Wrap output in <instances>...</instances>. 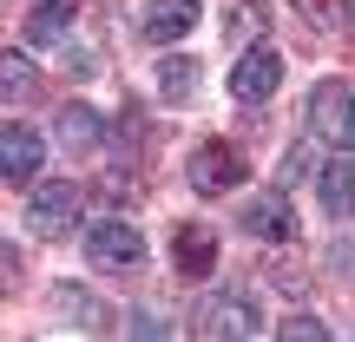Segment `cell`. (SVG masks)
I'll return each mask as SVG.
<instances>
[{
    "label": "cell",
    "mask_w": 355,
    "mask_h": 342,
    "mask_svg": "<svg viewBox=\"0 0 355 342\" xmlns=\"http://www.w3.org/2000/svg\"><path fill=\"white\" fill-rule=\"evenodd\" d=\"M184 171H191V185H198L204 198H230V191L250 178V158H243L237 145H224V139H204Z\"/></svg>",
    "instance_id": "obj_1"
},
{
    "label": "cell",
    "mask_w": 355,
    "mask_h": 342,
    "mask_svg": "<svg viewBox=\"0 0 355 342\" xmlns=\"http://www.w3.org/2000/svg\"><path fill=\"white\" fill-rule=\"evenodd\" d=\"M79 211H86V191L79 185H40L33 198H26V230H33V237H73Z\"/></svg>",
    "instance_id": "obj_2"
},
{
    "label": "cell",
    "mask_w": 355,
    "mask_h": 342,
    "mask_svg": "<svg viewBox=\"0 0 355 342\" xmlns=\"http://www.w3.org/2000/svg\"><path fill=\"white\" fill-rule=\"evenodd\" d=\"M309 132H316L322 145H336V152H349L355 145V92L349 86H316L309 92Z\"/></svg>",
    "instance_id": "obj_3"
},
{
    "label": "cell",
    "mask_w": 355,
    "mask_h": 342,
    "mask_svg": "<svg viewBox=\"0 0 355 342\" xmlns=\"http://www.w3.org/2000/svg\"><path fill=\"white\" fill-rule=\"evenodd\" d=\"M277 86H283V60H277L270 46H250L237 66H230V92H237L243 105H263Z\"/></svg>",
    "instance_id": "obj_4"
},
{
    "label": "cell",
    "mask_w": 355,
    "mask_h": 342,
    "mask_svg": "<svg viewBox=\"0 0 355 342\" xmlns=\"http://www.w3.org/2000/svg\"><path fill=\"white\" fill-rule=\"evenodd\" d=\"M171 270L191 283H204L217 270V230L211 224H178L171 230Z\"/></svg>",
    "instance_id": "obj_5"
},
{
    "label": "cell",
    "mask_w": 355,
    "mask_h": 342,
    "mask_svg": "<svg viewBox=\"0 0 355 342\" xmlns=\"http://www.w3.org/2000/svg\"><path fill=\"white\" fill-rule=\"evenodd\" d=\"M86 257L99 270H132L145 257V243H139V230H132V224H92L86 230Z\"/></svg>",
    "instance_id": "obj_6"
},
{
    "label": "cell",
    "mask_w": 355,
    "mask_h": 342,
    "mask_svg": "<svg viewBox=\"0 0 355 342\" xmlns=\"http://www.w3.org/2000/svg\"><path fill=\"white\" fill-rule=\"evenodd\" d=\"M40 158H46L40 132H26V126H7V132H0V171H7V185H13V191L40 178Z\"/></svg>",
    "instance_id": "obj_7"
},
{
    "label": "cell",
    "mask_w": 355,
    "mask_h": 342,
    "mask_svg": "<svg viewBox=\"0 0 355 342\" xmlns=\"http://www.w3.org/2000/svg\"><path fill=\"white\" fill-rule=\"evenodd\" d=\"M243 230H250V237H270V243H290L296 237V211H290V198H250L243 204Z\"/></svg>",
    "instance_id": "obj_8"
},
{
    "label": "cell",
    "mask_w": 355,
    "mask_h": 342,
    "mask_svg": "<svg viewBox=\"0 0 355 342\" xmlns=\"http://www.w3.org/2000/svg\"><path fill=\"white\" fill-rule=\"evenodd\" d=\"M73 13H79V0H40V7L26 13L20 40H26V46H60L66 26H73Z\"/></svg>",
    "instance_id": "obj_9"
},
{
    "label": "cell",
    "mask_w": 355,
    "mask_h": 342,
    "mask_svg": "<svg viewBox=\"0 0 355 342\" xmlns=\"http://www.w3.org/2000/svg\"><path fill=\"white\" fill-rule=\"evenodd\" d=\"M204 336H217V342H243V336H257V309L250 303H224V296H217V303H204Z\"/></svg>",
    "instance_id": "obj_10"
},
{
    "label": "cell",
    "mask_w": 355,
    "mask_h": 342,
    "mask_svg": "<svg viewBox=\"0 0 355 342\" xmlns=\"http://www.w3.org/2000/svg\"><path fill=\"white\" fill-rule=\"evenodd\" d=\"M316 191H322V211L329 217H355V158H329Z\"/></svg>",
    "instance_id": "obj_11"
},
{
    "label": "cell",
    "mask_w": 355,
    "mask_h": 342,
    "mask_svg": "<svg viewBox=\"0 0 355 342\" xmlns=\"http://www.w3.org/2000/svg\"><path fill=\"white\" fill-rule=\"evenodd\" d=\"M198 26V0H152L145 7V40H184Z\"/></svg>",
    "instance_id": "obj_12"
},
{
    "label": "cell",
    "mask_w": 355,
    "mask_h": 342,
    "mask_svg": "<svg viewBox=\"0 0 355 342\" xmlns=\"http://www.w3.org/2000/svg\"><path fill=\"white\" fill-rule=\"evenodd\" d=\"M60 139L79 145V152L99 145V112H92V105H60Z\"/></svg>",
    "instance_id": "obj_13"
},
{
    "label": "cell",
    "mask_w": 355,
    "mask_h": 342,
    "mask_svg": "<svg viewBox=\"0 0 355 342\" xmlns=\"http://www.w3.org/2000/svg\"><path fill=\"white\" fill-rule=\"evenodd\" d=\"M191 86H198V60H165L158 66V92L165 99H191Z\"/></svg>",
    "instance_id": "obj_14"
},
{
    "label": "cell",
    "mask_w": 355,
    "mask_h": 342,
    "mask_svg": "<svg viewBox=\"0 0 355 342\" xmlns=\"http://www.w3.org/2000/svg\"><path fill=\"white\" fill-rule=\"evenodd\" d=\"M0 73H7V92H13V99H33V92H40V73L20 60V53H7V60H0Z\"/></svg>",
    "instance_id": "obj_15"
},
{
    "label": "cell",
    "mask_w": 355,
    "mask_h": 342,
    "mask_svg": "<svg viewBox=\"0 0 355 342\" xmlns=\"http://www.w3.org/2000/svg\"><path fill=\"white\" fill-rule=\"evenodd\" d=\"M270 26V7H230L224 13V33H237V40H257Z\"/></svg>",
    "instance_id": "obj_16"
},
{
    "label": "cell",
    "mask_w": 355,
    "mask_h": 342,
    "mask_svg": "<svg viewBox=\"0 0 355 342\" xmlns=\"http://www.w3.org/2000/svg\"><path fill=\"white\" fill-rule=\"evenodd\" d=\"M316 26H349V0H296Z\"/></svg>",
    "instance_id": "obj_17"
},
{
    "label": "cell",
    "mask_w": 355,
    "mask_h": 342,
    "mask_svg": "<svg viewBox=\"0 0 355 342\" xmlns=\"http://www.w3.org/2000/svg\"><path fill=\"white\" fill-rule=\"evenodd\" d=\"M60 303L73 309L79 323H92V330H99V323H105V309H99V296H92V290H60Z\"/></svg>",
    "instance_id": "obj_18"
},
{
    "label": "cell",
    "mask_w": 355,
    "mask_h": 342,
    "mask_svg": "<svg viewBox=\"0 0 355 342\" xmlns=\"http://www.w3.org/2000/svg\"><path fill=\"white\" fill-rule=\"evenodd\" d=\"M277 342H329V330H322L316 316H290V323L277 330Z\"/></svg>",
    "instance_id": "obj_19"
}]
</instances>
